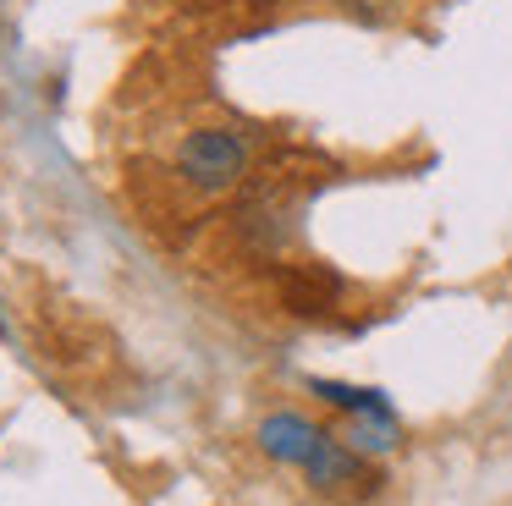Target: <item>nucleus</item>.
Instances as JSON below:
<instances>
[{"instance_id":"2","label":"nucleus","mask_w":512,"mask_h":506,"mask_svg":"<svg viewBox=\"0 0 512 506\" xmlns=\"http://www.w3.org/2000/svg\"><path fill=\"white\" fill-rule=\"evenodd\" d=\"M259 446H265L276 462L309 468V457L325 446V429L309 424V418H298V413H270L265 424H259Z\"/></svg>"},{"instance_id":"4","label":"nucleus","mask_w":512,"mask_h":506,"mask_svg":"<svg viewBox=\"0 0 512 506\" xmlns=\"http://www.w3.org/2000/svg\"><path fill=\"white\" fill-rule=\"evenodd\" d=\"M314 391H320L331 407L353 413V418H397V413H391V402H386L380 391H358V385H336V380H314Z\"/></svg>"},{"instance_id":"1","label":"nucleus","mask_w":512,"mask_h":506,"mask_svg":"<svg viewBox=\"0 0 512 506\" xmlns=\"http://www.w3.org/2000/svg\"><path fill=\"white\" fill-rule=\"evenodd\" d=\"M177 171L188 187H199V193H226V187H237L248 176V143L243 132L232 127H199L182 138L177 149Z\"/></svg>"},{"instance_id":"3","label":"nucleus","mask_w":512,"mask_h":506,"mask_svg":"<svg viewBox=\"0 0 512 506\" xmlns=\"http://www.w3.org/2000/svg\"><path fill=\"white\" fill-rule=\"evenodd\" d=\"M281 292H287V308H298V314H320V308L336 297V275L314 270V264L309 270H287Z\"/></svg>"}]
</instances>
